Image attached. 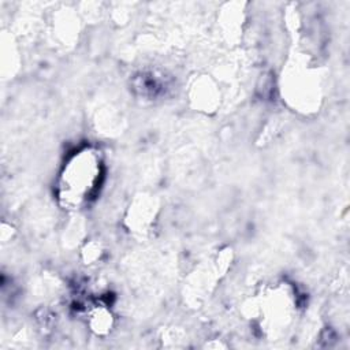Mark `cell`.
Masks as SVG:
<instances>
[{
	"label": "cell",
	"mask_w": 350,
	"mask_h": 350,
	"mask_svg": "<svg viewBox=\"0 0 350 350\" xmlns=\"http://www.w3.org/2000/svg\"><path fill=\"white\" fill-rule=\"evenodd\" d=\"M104 176L100 152L93 148L78 150L64 165L59 180V198L70 208L82 206L98 191Z\"/></svg>",
	"instance_id": "1"
}]
</instances>
